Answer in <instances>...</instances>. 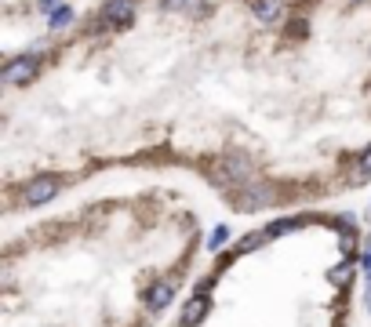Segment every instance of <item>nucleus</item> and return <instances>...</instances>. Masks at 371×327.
<instances>
[{
	"label": "nucleus",
	"mask_w": 371,
	"mask_h": 327,
	"mask_svg": "<svg viewBox=\"0 0 371 327\" xmlns=\"http://www.w3.org/2000/svg\"><path fill=\"white\" fill-rule=\"evenodd\" d=\"M360 171H364V175L371 171V146H367V149L360 153Z\"/></svg>",
	"instance_id": "14"
},
{
	"label": "nucleus",
	"mask_w": 371,
	"mask_h": 327,
	"mask_svg": "<svg viewBox=\"0 0 371 327\" xmlns=\"http://www.w3.org/2000/svg\"><path fill=\"white\" fill-rule=\"evenodd\" d=\"M269 240V233H247L240 244H237V254H247V251H255L259 244H266Z\"/></svg>",
	"instance_id": "10"
},
{
	"label": "nucleus",
	"mask_w": 371,
	"mask_h": 327,
	"mask_svg": "<svg viewBox=\"0 0 371 327\" xmlns=\"http://www.w3.org/2000/svg\"><path fill=\"white\" fill-rule=\"evenodd\" d=\"M244 196H252V200H244V208H266L276 200L273 186H252V189H244Z\"/></svg>",
	"instance_id": "7"
},
{
	"label": "nucleus",
	"mask_w": 371,
	"mask_h": 327,
	"mask_svg": "<svg viewBox=\"0 0 371 327\" xmlns=\"http://www.w3.org/2000/svg\"><path fill=\"white\" fill-rule=\"evenodd\" d=\"M295 229H299V222H295V218H281V222H273V225L266 229V233H269V240H273V237H284V233H295Z\"/></svg>",
	"instance_id": "11"
},
{
	"label": "nucleus",
	"mask_w": 371,
	"mask_h": 327,
	"mask_svg": "<svg viewBox=\"0 0 371 327\" xmlns=\"http://www.w3.org/2000/svg\"><path fill=\"white\" fill-rule=\"evenodd\" d=\"M37 73H41V58L37 55H18L0 70V80H4L8 87H18V84H29Z\"/></svg>",
	"instance_id": "1"
},
{
	"label": "nucleus",
	"mask_w": 371,
	"mask_h": 327,
	"mask_svg": "<svg viewBox=\"0 0 371 327\" xmlns=\"http://www.w3.org/2000/svg\"><path fill=\"white\" fill-rule=\"evenodd\" d=\"M252 11H255V18L273 22L276 15H281V4H276V0H252Z\"/></svg>",
	"instance_id": "9"
},
{
	"label": "nucleus",
	"mask_w": 371,
	"mask_h": 327,
	"mask_svg": "<svg viewBox=\"0 0 371 327\" xmlns=\"http://www.w3.org/2000/svg\"><path fill=\"white\" fill-rule=\"evenodd\" d=\"M58 189H62V182H58L55 175H37V178H29V182H26L22 200H26L29 208H41V204L51 200V196H58Z\"/></svg>",
	"instance_id": "2"
},
{
	"label": "nucleus",
	"mask_w": 371,
	"mask_h": 327,
	"mask_svg": "<svg viewBox=\"0 0 371 327\" xmlns=\"http://www.w3.org/2000/svg\"><path fill=\"white\" fill-rule=\"evenodd\" d=\"M350 277H353V262H350V258L343 262V266H335V269L328 273V280H331V284H346Z\"/></svg>",
	"instance_id": "12"
},
{
	"label": "nucleus",
	"mask_w": 371,
	"mask_h": 327,
	"mask_svg": "<svg viewBox=\"0 0 371 327\" xmlns=\"http://www.w3.org/2000/svg\"><path fill=\"white\" fill-rule=\"evenodd\" d=\"M204 316H208V302H204V294H197V299L186 306V313H182V327H197Z\"/></svg>",
	"instance_id": "6"
},
{
	"label": "nucleus",
	"mask_w": 371,
	"mask_h": 327,
	"mask_svg": "<svg viewBox=\"0 0 371 327\" xmlns=\"http://www.w3.org/2000/svg\"><path fill=\"white\" fill-rule=\"evenodd\" d=\"M175 280H157V284H153L149 291H146V306L153 309V313H157V309H164L171 299H175Z\"/></svg>",
	"instance_id": "4"
},
{
	"label": "nucleus",
	"mask_w": 371,
	"mask_h": 327,
	"mask_svg": "<svg viewBox=\"0 0 371 327\" xmlns=\"http://www.w3.org/2000/svg\"><path fill=\"white\" fill-rule=\"evenodd\" d=\"M73 18H77V15H73V8H70V4H58L55 11H48V26H51V29H66Z\"/></svg>",
	"instance_id": "8"
},
{
	"label": "nucleus",
	"mask_w": 371,
	"mask_h": 327,
	"mask_svg": "<svg viewBox=\"0 0 371 327\" xmlns=\"http://www.w3.org/2000/svg\"><path fill=\"white\" fill-rule=\"evenodd\" d=\"M102 26H131L135 22V0H106L102 4V15H99Z\"/></svg>",
	"instance_id": "3"
},
{
	"label": "nucleus",
	"mask_w": 371,
	"mask_h": 327,
	"mask_svg": "<svg viewBox=\"0 0 371 327\" xmlns=\"http://www.w3.org/2000/svg\"><path fill=\"white\" fill-rule=\"evenodd\" d=\"M367 309H371V294H367Z\"/></svg>",
	"instance_id": "15"
},
{
	"label": "nucleus",
	"mask_w": 371,
	"mask_h": 327,
	"mask_svg": "<svg viewBox=\"0 0 371 327\" xmlns=\"http://www.w3.org/2000/svg\"><path fill=\"white\" fill-rule=\"evenodd\" d=\"M226 240H230V225H219V229H215V233H211L208 247H211V251H219V247H222Z\"/></svg>",
	"instance_id": "13"
},
{
	"label": "nucleus",
	"mask_w": 371,
	"mask_h": 327,
	"mask_svg": "<svg viewBox=\"0 0 371 327\" xmlns=\"http://www.w3.org/2000/svg\"><path fill=\"white\" fill-rule=\"evenodd\" d=\"M222 168H226V175L233 178V186H247V182H252V164H247L244 156H226L222 160Z\"/></svg>",
	"instance_id": "5"
}]
</instances>
